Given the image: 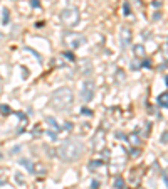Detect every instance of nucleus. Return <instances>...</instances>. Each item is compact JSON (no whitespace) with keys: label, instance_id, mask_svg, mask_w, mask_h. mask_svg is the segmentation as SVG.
I'll return each instance as SVG.
<instances>
[{"label":"nucleus","instance_id":"f257e3e1","mask_svg":"<svg viewBox=\"0 0 168 189\" xmlns=\"http://www.w3.org/2000/svg\"><path fill=\"white\" fill-rule=\"evenodd\" d=\"M84 150H86V147H84V144L81 140L69 138V140L61 144V147L57 149V155L64 162H76L77 159H81Z\"/></svg>","mask_w":168,"mask_h":189},{"label":"nucleus","instance_id":"f03ea898","mask_svg":"<svg viewBox=\"0 0 168 189\" xmlns=\"http://www.w3.org/2000/svg\"><path fill=\"white\" fill-rule=\"evenodd\" d=\"M49 103H50V108H54L56 112H66L74 103V91L71 88H67V86L57 88L52 93Z\"/></svg>","mask_w":168,"mask_h":189},{"label":"nucleus","instance_id":"7ed1b4c3","mask_svg":"<svg viewBox=\"0 0 168 189\" xmlns=\"http://www.w3.org/2000/svg\"><path fill=\"white\" fill-rule=\"evenodd\" d=\"M61 20H62L64 26L67 27H74L77 22H79V10L76 7H66V9L61 12Z\"/></svg>","mask_w":168,"mask_h":189},{"label":"nucleus","instance_id":"20e7f679","mask_svg":"<svg viewBox=\"0 0 168 189\" xmlns=\"http://www.w3.org/2000/svg\"><path fill=\"white\" fill-rule=\"evenodd\" d=\"M94 83L92 81H84L82 86H81V100H82L84 103H89L92 98H94Z\"/></svg>","mask_w":168,"mask_h":189},{"label":"nucleus","instance_id":"39448f33","mask_svg":"<svg viewBox=\"0 0 168 189\" xmlns=\"http://www.w3.org/2000/svg\"><path fill=\"white\" fill-rule=\"evenodd\" d=\"M66 41L69 42V47H71V49H77V47H81L82 44H86V37H82V36H79V34H72V32H69V34L66 36Z\"/></svg>","mask_w":168,"mask_h":189},{"label":"nucleus","instance_id":"423d86ee","mask_svg":"<svg viewBox=\"0 0 168 189\" xmlns=\"http://www.w3.org/2000/svg\"><path fill=\"white\" fill-rule=\"evenodd\" d=\"M131 42V30L128 27H121L119 30V44H121V49H128Z\"/></svg>","mask_w":168,"mask_h":189},{"label":"nucleus","instance_id":"0eeeda50","mask_svg":"<svg viewBox=\"0 0 168 189\" xmlns=\"http://www.w3.org/2000/svg\"><path fill=\"white\" fill-rule=\"evenodd\" d=\"M158 105L168 108V93H161V94H160V96H158Z\"/></svg>","mask_w":168,"mask_h":189},{"label":"nucleus","instance_id":"6e6552de","mask_svg":"<svg viewBox=\"0 0 168 189\" xmlns=\"http://www.w3.org/2000/svg\"><path fill=\"white\" fill-rule=\"evenodd\" d=\"M134 54L138 57H145L146 56V54H145V47H143L141 44H136V46H134Z\"/></svg>","mask_w":168,"mask_h":189},{"label":"nucleus","instance_id":"1a4fd4ad","mask_svg":"<svg viewBox=\"0 0 168 189\" xmlns=\"http://www.w3.org/2000/svg\"><path fill=\"white\" fill-rule=\"evenodd\" d=\"M0 113L7 116V115H10V113H12V110H10V107H8V105L2 103V105H0Z\"/></svg>","mask_w":168,"mask_h":189},{"label":"nucleus","instance_id":"9d476101","mask_svg":"<svg viewBox=\"0 0 168 189\" xmlns=\"http://www.w3.org/2000/svg\"><path fill=\"white\" fill-rule=\"evenodd\" d=\"M46 122L50 125V127H52V129H56V130H59V129H61V127L57 125V122H56L54 118H52V116H47V118H46Z\"/></svg>","mask_w":168,"mask_h":189},{"label":"nucleus","instance_id":"9b49d317","mask_svg":"<svg viewBox=\"0 0 168 189\" xmlns=\"http://www.w3.org/2000/svg\"><path fill=\"white\" fill-rule=\"evenodd\" d=\"M20 164L24 166V167H27L29 171H34V166H32V162H30V160H27V159H22V160H20Z\"/></svg>","mask_w":168,"mask_h":189},{"label":"nucleus","instance_id":"f8f14e48","mask_svg":"<svg viewBox=\"0 0 168 189\" xmlns=\"http://www.w3.org/2000/svg\"><path fill=\"white\" fill-rule=\"evenodd\" d=\"M114 186H116L118 189H119V187H123V186H124V181H123V179H116V182H114Z\"/></svg>","mask_w":168,"mask_h":189},{"label":"nucleus","instance_id":"ddd939ff","mask_svg":"<svg viewBox=\"0 0 168 189\" xmlns=\"http://www.w3.org/2000/svg\"><path fill=\"white\" fill-rule=\"evenodd\" d=\"M40 133H42V129H40V127H39V125H37V127L34 129V135H35V137H39Z\"/></svg>","mask_w":168,"mask_h":189},{"label":"nucleus","instance_id":"4468645a","mask_svg":"<svg viewBox=\"0 0 168 189\" xmlns=\"http://www.w3.org/2000/svg\"><path fill=\"white\" fill-rule=\"evenodd\" d=\"M62 56L67 57V59H71V61H74V54H72V52H64Z\"/></svg>","mask_w":168,"mask_h":189},{"label":"nucleus","instance_id":"2eb2a0df","mask_svg":"<svg viewBox=\"0 0 168 189\" xmlns=\"http://www.w3.org/2000/svg\"><path fill=\"white\" fill-rule=\"evenodd\" d=\"M8 22V10L4 9V24H7Z\"/></svg>","mask_w":168,"mask_h":189},{"label":"nucleus","instance_id":"dca6fc26","mask_svg":"<svg viewBox=\"0 0 168 189\" xmlns=\"http://www.w3.org/2000/svg\"><path fill=\"white\" fill-rule=\"evenodd\" d=\"M161 144H168V132L163 133V137H161Z\"/></svg>","mask_w":168,"mask_h":189},{"label":"nucleus","instance_id":"f3484780","mask_svg":"<svg viewBox=\"0 0 168 189\" xmlns=\"http://www.w3.org/2000/svg\"><path fill=\"white\" fill-rule=\"evenodd\" d=\"M15 177H17V182H19V184H24V179H22L20 174H15Z\"/></svg>","mask_w":168,"mask_h":189},{"label":"nucleus","instance_id":"a211bd4d","mask_svg":"<svg viewBox=\"0 0 168 189\" xmlns=\"http://www.w3.org/2000/svg\"><path fill=\"white\" fill-rule=\"evenodd\" d=\"M47 133L50 135V138H57V133H56V132H52V130H49Z\"/></svg>","mask_w":168,"mask_h":189},{"label":"nucleus","instance_id":"6ab92c4d","mask_svg":"<svg viewBox=\"0 0 168 189\" xmlns=\"http://www.w3.org/2000/svg\"><path fill=\"white\" fill-rule=\"evenodd\" d=\"M30 5H32V7H35V9H37V7H40V4H39L37 0H32V4H30Z\"/></svg>","mask_w":168,"mask_h":189},{"label":"nucleus","instance_id":"aec40b11","mask_svg":"<svg viewBox=\"0 0 168 189\" xmlns=\"http://www.w3.org/2000/svg\"><path fill=\"white\" fill-rule=\"evenodd\" d=\"M123 9H124V14H126V15L130 14V5H128V4H124V7H123Z\"/></svg>","mask_w":168,"mask_h":189},{"label":"nucleus","instance_id":"412c9836","mask_svg":"<svg viewBox=\"0 0 168 189\" xmlns=\"http://www.w3.org/2000/svg\"><path fill=\"white\" fill-rule=\"evenodd\" d=\"M82 113H84V115H91V110H89V108H82Z\"/></svg>","mask_w":168,"mask_h":189},{"label":"nucleus","instance_id":"4be33fe9","mask_svg":"<svg viewBox=\"0 0 168 189\" xmlns=\"http://www.w3.org/2000/svg\"><path fill=\"white\" fill-rule=\"evenodd\" d=\"M19 150H20V147H15V149H12V154H19Z\"/></svg>","mask_w":168,"mask_h":189},{"label":"nucleus","instance_id":"5701e85b","mask_svg":"<svg viewBox=\"0 0 168 189\" xmlns=\"http://www.w3.org/2000/svg\"><path fill=\"white\" fill-rule=\"evenodd\" d=\"M91 186H92V189H96V187H98V186H99V184H98L96 181H92V184H91Z\"/></svg>","mask_w":168,"mask_h":189},{"label":"nucleus","instance_id":"b1692460","mask_svg":"<svg viewBox=\"0 0 168 189\" xmlns=\"http://www.w3.org/2000/svg\"><path fill=\"white\" fill-rule=\"evenodd\" d=\"M0 39H4V34H2V32H0Z\"/></svg>","mask_w":168,"mask_h":189},{"label":"nucleus","instance_id":"393cba45","mask_svg":"<svg viewBox=\"0 0 168 189\" xmlns=\"http://www.w3.org/2000/svg\"><path fill=\"white\" fill-rule=\"evenodd\" d=\"M166 85H168V76H166Z\"/></svg>","mask_w":168,"mask_h":189}]
</instances>
